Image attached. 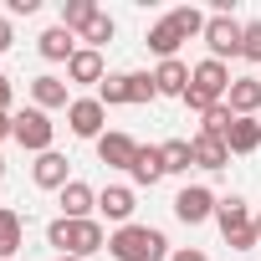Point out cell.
I'll use <instances>...</instances> for the list:
<instances>
[{
    "label": "cell",
    "mask_w": 261,
    "mask_h": 261,
    "mask_svg": "<svg viewBox=\"0 0 261 261\" xmlns=\"http://www.w3.org/2000/svg\"><path fill=\"white\" fill-rule=\"evenodd\" d=\"M108 256L113 261H164L169 256V241L154 225H118L108 236Z\"/></svg>",
    "instance_id": "obj_3"
},
{
    "label": "cell",
    "mask_w": 261,
    "mask_h": 261,
    "mask_svg": "<svg viewBox=\"0 0 261 261\" xmlns=\"http://www.w3.org/2000/svg\"><path fill=\"white\" fill-rule=\"evenodd\" d=\"M16 134V113H0V139H11Z\"/></svg>",
    "instance_id": "obj_35"
},
{
    "label": "cell",
    "mask_w": 261,
    "mask_h": 261,
    "mask_svg": "<svg viewBox=\"0 0 261 261\" xmlns=\"http://www.w3.org/2000/svg\"><path fill=\"white\" fill-rule=\"evenodd\" d=\"M230 82H236V77H230V67H225V62H215V57H205V62H195V72H190V92H185L179 102H185L190 113H200V118H205L215 102H225Z\"/></svg>",
    "instance_id": "obj_1"
},
{
    "label": "cell",
    "mask_w": 261,
    "mask_h": 261,
    "mask_svg": "<svg viewBox=\"0 0 261 261\" xmlns=\"http://www.w3.org/2000/svg\"><path fill=\"white\" fill-rule=\"evenodd\" d=\"M11 102H16V92H11V82L0 77V113H11Z\"/></svg>",
    "instance_id": "obj_32"
},
{
    "label": "cell",
    "mask_w": 261,
    "mask_h": 261,
    "mask_svg": "<svg viewBox=\"0 0 261 261\" xmlns=\"http://www.w3.org/2000/svg\"><path fill=\"white\" fill-rule=\"evenodd\" d=\"M200 41L210 46V57H215V62H225V57H241L246 26H241V21H230L225 11H215V16L205 21V36H200Z\"/></svg>",
    "instance_id": "obj_6"
},
{
    "label": "cell",
    "mask_w": 261,
    "mask_h": 261,
    "mask_svg": "<svg viewBox=\"0 0 261 261\" xmlns=\"http://www.w3.org/2000/svg\"><path fill=\"white\" fill-rule=\"evenodd\" d=\"M36 51H41L46 62H72V57H77V36L57 21V26H46V31L36 36Z\"/></svg>",
    "instance_id": "obj_14"
},
{
    "label": "cell",
    "mask_w": 261,
    "mask_h": 261,
    "mask_svg": "<svg viewBox=\"0 0 261 261\" xmlns=\"http://www.w3.org/2000/svg\"><path fill=\"white\" fill-rule=\"evenodd\" d=\"M225 149L230 154H256L261 149V118H236L230 134H225Z\"/></svg>",
    "instance_id": "obj_21"
},
{
    "label": "cell",
    "mask_w": 261,
    "mask_h": 261,
    "mask_svg": "<svg viewBox=\"0 0 261 261\" xmlns=\"http://www.w3.org/2000/svg\"><path fill=\"white\" fill-rule=\"evenodd\" d=\"M144 41H149V51H154L159 62H169V57L179 51V41H185V31L174 26V16H164V21H154V26H149V36H144Z\"/></svg>",
    "instance_id": "obj_18"
},
{
    "label": "cell",
    "mask_w": 261,
    "mask_h": 261,
    "mask_svg": "<svg viewBox=\"0 0 261 261\" xmlns=\"http://www.w3.org/2000/svg\"><path fill=\"white\" fill-rule=\"evenodd\" d=\"M169 261H205V251L200 246H179V251H169Z\"/></svg>",
    "instance_id": "obj_31"
},
{
    "label": "cell",
    "mask_w": 261,
    "mask_h": 261,
    "mask_svg": "<svg viewBox=\"0 0 261 261\" xmlns=\"http://www.w3.org/2000/svg\"><path fill=\"white\" fill-rule=\"evenodd\" d=\"M21 246H26V220L11 205H0V261H11Z\"/></svg>",
    "instance_id": "obj_19"
},
{
    "label": "cell",
    "mask_w": 261,
    "mask_h": 261,
    "mask_svg": "<svg viewBox=\"0 0 261 261\" xmlns=\"http://www.w3.org/2000/svg\"><path fill=\"white\" fill-rule=\"evenodd\" d=\"M26 154H51V139H57V123L41 113V108H26L16 113V134H11Z\"/></svg>",
    "instance_id": "obj_5"
},
{
    "label": "cell",
    "mask_w": 261,
    "mask_h": 261,
    "mask_svg": "<svg viewBox=\"0 0 261 261\" xmlns=\"http://www.w3.org/2000/svg\"><path fill=\"white\" fill-rule=\"evenodd\" d=\"M31 179H36V190H67L72 185V174H67V154H36V164H31Z\"/></svg>",
    "instance_id": "obj_12"
},
{
    "label": "cell",
    "mask_w": 261,
    "mask_h": 261,
    "mask_svg": "<svg viewBox=\"0 0 261 261\" xmlns=\"http://www.w3.org/2000/svg\"><path fill=\"white\" fill-rule=\"evenodd\" d=\"M113 31H118V26H113V16H108V11H97V16H92V21L77 31V36H82V41L97 51V46H108V41H113Z\"/></svg>",
    "instance_id": "obj_25"
},
{
    "label": "cell",
    "mask_w": 261,
    "mask_h": 261,
    "mask_svg": "<svg viewBox=\"0 0 261 261\" xmlns=\"http://www.w3.org/2000/svg\"><path fill=\"white\" fill-rule=\"evenodd\" d=\"M57 261H82V256H57Z\"/></svg>",
    "instance_id": "obj_37"
},
{
    "label": "cell",
    "mask_w": 261,
    "mask_h": 261,
    "mask_svg": "<svg viewBox=\"0 0 261 261\" xmlns=\"http://www.w3.org/2000/svg\"><path fill=\"white\" fill-rule=\"evenodd\" d=\"M128 174H134L139 185H159V179H164V154H159V144H144Z\"/></svg>",
    "instance_id": "obj_22"
},
{
    "label": "cell",
    "mask_w": 261,
    "mask_h": 261,
    "mask_svg": "<svg viewBox=\"0 0 261 261\" xmlns=\"http://www.w3.org/2000/svg\"><path fill=\"white\" fill-rule=\"evenodd\" d=\"M190 72H195V67H185L179 57L159 62V67H154V82H159V97H185V92H190Z\"/></svg>",
    "instance_id": "obj_17"
},
{
    "label": "cell",
    "mask_w": 261,
    "mask_h": 261,
    "mask_svg": "<svg viewBox=\"0 0 261 261\" xmlns=\"http://www.w3.org/2000/svg\"><path fill=\"white\" fill-rule=\"evenodd\" d=\"M225 102H230L236 118H256L261 113V77H236L230 92H225Z\"/></svg>",
    "instance_id": "obj_16"
},
{
    "label": "cell",
    "mask_w": 261,
    "mask_h": 261,
    "mask_svg": "<svg viewBox=\"0 0 261 261\" xmlns=\"http://www.w3.org/2000/svg\"><path fill=\"white\" fill-rule=\"evenodd\" d=\"M169 16H174V26L185 31V41H190V36H205V21H210V16H200L195 6H179V11H169Z\"/></svg>",
    "instance_id": "obj_29"
},
{
    "label": "cell",
    "mask_w": 261,
    "mask_h": 261,
    "mask_svg": "<svg viewBox=\"0 0 261 261\" xmlns=\"http://www.w3.org/2000/svg\"><path fill=\"white\" fill-rule=\"evenodd\" d=\"M67 77H51V72H41V77H31V108H41V113H51V108H72V97H67Z\"/></svg>",
    "instance_id": "obj_11"
},
{
    "label": "cell",
    "mask_w": 261,
    "mask_h": 261,
    "mask_svg": "<svg viewBox=\"0 0 261 261\" xmlns=\"http://www.w3.org/2000/svg\"><path fill=\"white\" fill-rule=\"evenodd\" d=\"M97 210L113 220V225H134V210H139V195L128 190V185H108L97 195Z\"/></svg>",
    "instance_id": "obj_9"
},
{
    "label": "cell",
    "mask_w": 261,
    "mask_h": 261,
    "mask_svg": "<svg viewBox=\"0 0 261 261\" xmlns=\"http://www.w3.org/2000/svg\"><path fill=\"white\" fill-rule=\"evenodd\" d=\"M92 16H97V0H62V26H67L72 36H77Z\"/></svg>",
    "instance_id": "obj_24"
},
{
    "label": "cell",
    "mask_w": 261,
    "mask_h": 261,
    "mask_svg": "<svg viewBox=\"0 0 261 261\" xmlns=\"http://www.w3.org/2000/svg\"><path fill=\"white\" fill-rule=\"evenodd\" d=\"M97 102H102V108H123V102H128V72H113V77H102V87H97Z\"/></svg>",
    "instance_id": "obj_27"
},
{
    "label": "cell",
    "mask_w": 261,
    "mask_h": 261,
    "mask_svg": "<svg viewBox=\"0 0 261 261\" xmlns=\"http://www.w3.org/2000/svg\"><path fill=\"white\" fill-rule=\"evenodd\" d=\"M154 97H159L154 72H128V102H154Z\"/></svg>",
    "instance_id": "obj_28"
},
{
    "label": "cell",
    "mask_w": 261,
    "mask_h": 261,
    "mask_svg": "<svg viewBox=\"0 0 261 261\" xmlns=\"http://www.w3.org/2000/svg\"><path fill=\"white\" fill-rule=\"evenodd\" d=\"M0 179H6V159H0Z\"/></svg>",
    "instance_id": "obj_38"
},
{
    "label": "cell",
    "mask_w": 261,
    "mask_h": 261,
    "mask_svg": "<svg viewBox=\"0 0 261 261\" xmlns=\"http://www.w3.org/2000/svg\"><path fill=\"white\" fill-rule=\"evenodd\" d=\"M11 41H16V31H11V21L0 16V51H11Z\"/></svg>",
    "instance_id": "obj_33"
},
{
    "label": "cell",
    "mask_w": 261,
    "mask_h": 261,
    "mask_svg": "<svg viewBox=\"0 0 261 261\" xmlns=\"http://www.w3.org/2000/svg\"><path fill=\"white\" fill-rule=\"evenodd\" d=\"M215 205H220V200H215L205 185H185V190L174 195V215H179L185 225H205V220L215 215Z\"/></svg>",
    "instance_id": "obj_7"
},
{
    "label": "cell",
    "mask_w": 261,
    "mask_h": 261,
    "mask_svg": "<svg viewBox=\"0 0 261 261\" xmlns=\"http://www.w3.org/2000/svg\"><path fill=\"white\" fill-rule=\"evenodd\" d=\"M159 154H164V174H190V169H195V149H190V139H164Z\"/></svg>",
    "instance_id": "obj_23"
},
{
    "label": "cell",
    "mask_w": 261,
    "mask_h": 261,
    "mask_svg": "<svg viewBox=\"0 0 261 261\" xmlns=\"http://www.w3.org/2000/svg\"><path fill=\"white\" fill-rule=\"evenodd\" d=\"M57 200H62V215H67V220H92V210H97V190L82 185V179H72Z\"/></svg>",
    "instance_id": "obj_15"
},
{
    "label": "cell",
    "mask_w": 261,
    "mask_h": 261,
    "mask_svg": "<svg viewBox=\"0 0 261 261\" xmlns=\"http://www.w3.org/2000/svg\"><path fill=\"white\" fill-rule=\"evenodd\" d=\"M241 57H246V62H261V21H251V26H246V41H241Z\"/></svg>",
    "instance_id": "obj_30"
},
{
    "label": "cell",
    "mask_w": 261,
    "mask_h": 261,
    "mask_svg": "<svg viewBox=\"0 0 261 261\" xmlns=\"http://www.w3.org/2000/svg\"><path fill=\"white\" fill-rule=\"evenodd\" d=\"M256 241H261V215H256Z\"/></svg>",
    "instance_id": "obj_36"
},
{
    "label": "cell",
    "mask_w": 261,
    "mask_h": 261,
    "mask_svg": "<svg viewBox=\"0 0 261 261\" xmlns=\"http://www.w3.org/2000/svg\"><path fill=\"white\" fill-rule=\"evenodd\" d=\"M139 139H128V134H102L97 139V159L108 164V169H134V159H139Z\"/></svg>",
    "instance_id": "obj_10"
},
{
    "label": "cell",
    "mask_w": 261,
    "mask_h": 261,
    "mask_svg": "<svg viewBox=\"0 0 261 261\" xmlns=\"http://www.w3.org/2000/svg\"><path fill=\"white\" fill-rule=\"evenodd\" d=\"M190 149H195V169H225V164H230V149H225V139L195 134V139H190Z\"/></svg>",
    "instance_id": "obj_20"
},
{
    "label": "cell",
    "mask_w": 261,
    "mask_h": 261,
    "mask_svg": "<svg viewBox=\"0 0 261 261\" xmlns=\"http://www.w3.org/2000/svg\"><path fill=\"white\" fill-rule=\"evenodd\" d=\"M230 123H236L230 102H215V108L200 118V134H210V139H225V134H230Z\"/></svg>",
    "instance_id": "obj_26"
},
{
    "label": "cell",
    "mask_w": 261,
    "mask_h": 261,
    "mask_svg": "<svg viewBox=\"0 0 261 261\" xmlns=\"http://www.w3.org/2000/svg\"><path fill=\"white\" fill-rule=\"evenodd\" d=\"M215 225H220V236H225L230 251H251L256 246V215H251V205L241 195H225L215 205Z\"/></svg>",
    "instance_id": "obj_4"
},
{
    "label": "cell",
    "mask_w": 261,
    "mask_h": 261,
    "mask_svg": "<svg viewBox=\"0 0 261 261\" xmlns=\"http://www.w3.org/2000/svg\"><path fill=\"white\" fill-rule=\"evenodd\" d=\"M102 118H108V108L97 97H72V108H67V123L77 139H102Z\"/></svg>",
    "instance_id": "obj_8"
},
{
    "label": "cell",
    "mask_w": 261,
    "mask_h": 261,
    "mask_svg": "<svg viewBox=\"0 0 261 261\" xmlns=\"http://www.w3.org/2000/svg\"><path fill=\"white\" fill-rule=\"evenodd\" d=\"M36 6H41V0H11V16H31Z\"/></svg>",
    "instance_id": "obj_34"
},
{
    "label": "cell",
    "mask_w": 261,
    "mask_h": 261,
    "mask_svg": "<svg viewBox=\"0 0 261 261\" xmlns=\"http://www.w3.org/2000/svg\"><path fill=\"white\" fill-rule=\"evenodd\" d=\"M46 241L62 251V256H97L102 246H108V230H102V220H67V215H57L51 225H46Z\"/></svg>",
    "instance_id": "obj_2"
},
{
    "label": "cell",
    "mask_w": 261,
    "mask_h": 261,
    "mask_svg": "<svg viewBox=\"0 0 261 261\" xmlns=\"http://www.w3.org/2000/svg\"><path fill=\"white\" fill-rule=\"evenodd\" d=\"M102 77H108V67H102V51H92V46H77V57L67 62V82H72V87H87V82H97V87H102Z\"/></svg>",
    "instance_id": "obj_13"
}]
</instances>
